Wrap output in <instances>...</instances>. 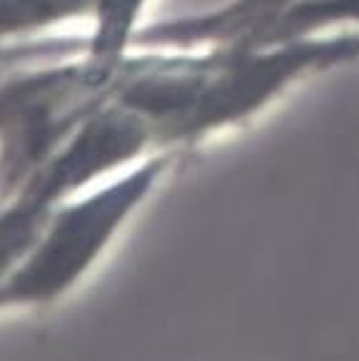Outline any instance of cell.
<instances>
[{
    "instance_id": "cell-4",
    "label": "cell",
    "mask_w": 359,
    "mask_h": 361,
    "mask_svg": "<svg viewBox=\"0 0 359 361\" xmlns=\"http://www.w3.org/2000/svg\"><path fill=\"white\" fill-rule=\"evenodd\" d=\"M300 0H228L205 13L143 23L130 48H197V45L259 43Z\"/></svg>"
},
{
    "instance_id": "cell-7",
    "label": "cell",
    "mask_w": 359,
    "mask_h": 361,
    "mask_svg": "<svg viewBox=\"0 0 359 361\" xmlns=\"http://www.w3.org/2000/svg\"><path fill=\"white\" fill-rule=\"evenodd\" d=\"M153 0H105L98 13V18L90 23V32L83 40H55V45L65 50H85V53L102 55H120L130 48V40L140 25L143 13Z\"/></svg>"
},
{
    "instance_id": "cell-5",
    "label": "cell",
    "mask_w": 359,
    "mask_h": 361,
    "mask_svg": "<svg viewBox=\"0 0 359 361\" xmlns=\"http://www.w3.org/2000/svg\"><path fill=\"white\" fill-rule=\"evenodd\" d=\"M60 204L63 202L35 182H25L16 195L0 200V279L25 255Z\"/></svg>"
},
{
    "instance_id": "cell-2",
    "label": "cell",
    "mask_w": 359,
    "mask_h": 361,
    "mask_svg": "<svg viewBox=\"0 0 359 361\" xmlns=\"http://www.w3.org/2000/svg\"><path fill=\"white\" fill-rule=\"evenodd\" d=\"M175 159V152H155L60 204L0 279V314L42 309L68 297L145 207Z\"/></svg>"
},
{
    "instance_id": "cell-3",
    "label": "cell",
    "mask_w": 359,
    "mask_h": 361,
    "mask_svg": "<svg viewBox=\"0 0 359 361\" xmlns=\"http://www.w3.org/2000/svg\"><path fill=\"white\" fill-rule=\"evenodd\" d=\"M117 55L63 50L0 80V200L16 195L60 145L110 105Z\"/></svg>"
},
{
    "instance_id": "cell-1",
    "label": "cell",
    "mask_w": 359,
    "mask_h": 361,
    "mask_svg": "<svg viewBox=\"0 0 359 361\" xmlns=\"http://www.w3.org/2000/svg\"><path fill=\"white\" fill-rule=\"evenodd\" d=\"M359 60V30L277 43L127 48L115 63L112 100L145 123L155 152L190 149L242 128L297 85Z\"/></svg>"
},
{
    "instance_id": "cell-6",
    "label": "cell",
    "mask_w": 359,
    "mask_h": 361,
    "mask_svg": "<svg viewBox=\"0 0 359 361\" xmlns=\"http://www.w3.org/2000/svg\"><path fill=\"white\" fill-rule=\"evenodd\" d=\"M105 0H0V45L80 20H95Z\"/></svg>"
}]
</instances>
